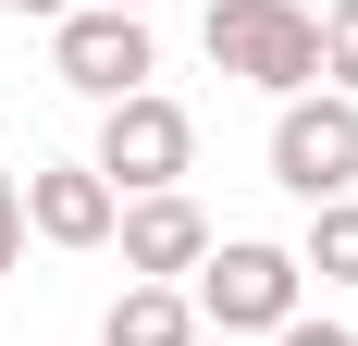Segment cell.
I'll use <instances>...</instances> for the list:
<instances>
[{
    "instance_id": "obj_1",
    "label": "cell",
    "mask_w": 358,
    "mask_h": 346,
    "mask_svg": "<svg viewBox=\"0 0 358 346\" xmlns=\"http://www.w3.org/2000/svg\"><path fill=\"white\" fill-rule=\"evenodd\" d=\"M198 50H210L222 74H248V87H272V99H296V87H322V13H296V0H210V25H198Z\"/></svg>"
},
{
    "instance_id": "obj_2",
    "label": "cell",
    "mask_w": 358,
    "mask_h": 346,
    "mask_svg": "<svg viewBox=\"0 0 358 346\" xmlns=\"http://www.w3.org/2000/svg\"><path fill=\"white\" fill-rule=\"evenodd\" d=\"M50 62H62L74 99H136L148 74H161V50H148V13H111V0H74L62 25H50Z\"/></svg>"
},
{
    "instance_id": "obj_3",
    "label": "cell",
    "mask_w": 358,
    "mask_h": 346,
    "mask_svg": "<svg viewBox=\"0 0 358 346\" xmlns=\"http://www.w3.org/2000/svg\"><path fill=\"white\" fill-rule=\"evenodd\" d=\"M296 247H259V235H235V247H210L198 260V321L210 334H285L296 321Z\"/></svg>"
},
{
    "instance_id": "obj_4",
    "label": "cell",
    "mask_w": 358,
    "mask_h": 346,
    "mask_svg": "<svg viewBox=\"0 0 358 346\" xmlns=\"http://www.w3.org/2000/svg\"><path fill=\"white\" fill-rule=\"evenodd\" d=\"M185 161H198L185 99L136 87V99H111V111H99V173H111V198H161V186H185Z\"/></svg>"
},
{
    "instance_id": "obj_5",
    "label": "cell",
    "mask_w": 358,
    "mask_h": 346,
    "mask_svg": "<svg viewBox=\"0 0 358 346\" xmlns=\"http://www.w3.org/2000/svg\"><path fill=\"white\" fill-rule=\"evenodd\" d=\"M272 186H296L309 210L358 186V99H346V87H322V99L296 87V99H285V124H272Z\"/></svg>"
},
{
    "instance_id": "obj_6",
    "label": "cell",
    "mask_w": 358,
    "mask_h": 346,
    "mask_svg": "<svg viewBox=\"0 0 358 346\" xmlns=\"http://www.w3.org/2000/svg\"><path fill=\"white\" fill-rule=\"evenodd\" d=\"M111 247H124V272H136V284H185L198 260H210V223H198L185 186H161V198H124Z\"/></svg>"
},
{
    "instance_id": "obj_7",
    "label": "cell",
    "mask_w": 358,
    "mask_h": 346,
    "mask_svg": "<svg viewBox=\"0 0 358 346\" xmlns=\"http://www.w3.org/2000/svg\"><path fill=\"white\" fill-rule=\"evenodd\" d=\"M111 223H124V198H111L99 161H37V173H25V235H50V247H111Z\"/></svg>"
},
{
    "instance_id": "obj_8",
    "label": "cell",
    "mask_w": 358,
    "mask_h": 346,
    "mask_svg": "<svg viewBox=\"0 0 358 346\" xmlns=\"http://www.w3.org/2000/svg\"><path fill=\"white\" fill-rule=\"evenodd\" d=\"M99 346H198V297L185 284H124L99 321Z\"/></svg>"
},
{
    "instance_id": "obj_9",
    "label": "cell",
    "mask_w": 358,
    "mask_h": 346,
    "mask_svg": "<svg viewBox=\"0 0 358 346\" xmlns=\"http://www.w3.org/2000/svg\"><path fill=\"white\" fill-rule=\"evenodd\" d=\"M296 272L358 284V198H322V210H309V247H296Z\"/></svg>"
},
{
    "instance_id": "obj_10",
    "label": "cell",
    "mask_w": 358,
    "mask_h": 346,
    "mask_svg": "<svg viewBox=\"0 0 358 346\" xmlns=\"http://www.w3.org/2000/svg\"><path fill=\"white\" fill-rule=\"evenodd\" d=\"M322 87H346V99H358V0H334V13H322Z\"/></svg>"
},
{
    "instance_id": "obj_11",
    "label": "cell",
    "mask_w": 358,
    "mask_h": 346,
    "mask_svg": "<svg viewBox=\"0 0 358 346\" xmlns=\"http://www.w3.org/2000/svg\"><path fill=\"white\" fill-rule=\"evenodd\" d=\"M13 247H25V173L0 161V272H13Z\"/></svg>"
},
{
    "instance_id": "obj_12",
    "label": "cell",
    "mask_w": 358,
    "mask_h": 346,
    "mask_svg": "<svg viewBox=\"0 0 358 346\" xmlns=\"http://www.w3.org/2000/svg\"><path fill=\"white\" fill-rule=\"evenodd\" d=\"M272 346H358V334H346V321H309V310H296V321H285Z\"/></svg>"
},
{
    "instance_id": "obj_13",
    "label": "cell",
    "mask_w": 358,
    "mask_h": 346,
    "mask_svg": "<svg viewBox=\"0 0 358 346\" xmlns=\"http://www.w3.org/2000/svg\"><path fill=\"white\" fill-rule=\"evenodd\" d=\"M13 13H25V25H62V13H74V0H13Z\"/></svg>"
},
{
    "instance_id": "obj_14",
    "label": "cell",
    "mask_w": 358,
    "mask_h": 346,
    "mask_svg": "<svg viewBox=\"0 0 358 346\" xmlns=\"http://www.w3.org/2000/svg\"><path fill=\"white\" fill-rule=\"evenodd\" d=\"M198 346H259V334H198Z\"/></svg>"
},
{
    "instance_id": "obj_15",
    "label": "cell",
    "mask_w": 358,
    "mask_h": 346,
    "mask_svg": "<svg viewBox=\"0 0 358 346\" xmlns=\"http://www.w3.org/2000/svg\"><path fill=\"white\" fill-rule=\"evenodd\" d=\"M111 13H148V0H111Z\"/></svg>"
}]
</instances>
